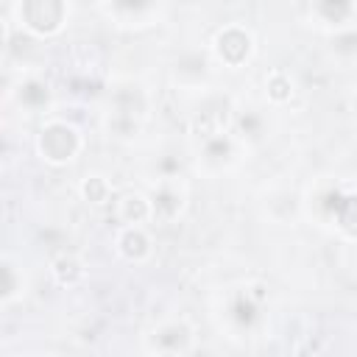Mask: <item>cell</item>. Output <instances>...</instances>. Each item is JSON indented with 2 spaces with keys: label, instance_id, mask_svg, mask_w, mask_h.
<instances>
[{
  "label": "cell",
  "instance_id": "cell-1",
  "mask_svg": "<svg viewBox=\"0 0 357 357\" xmlns=\"http://www.w3.org/2000/svg\"><path fill=\"white\" fill-rule=\"evenodd\" d=\"M304 215L318 229L357 243V181L318 178L304 192Z\"/></svg>",
  "mask_w": 357,
  "mask_h": 357
},
{
  "label": "cell",
  "instance_id": "cell-2",
  "mask_svg": "<svg viewBox=\"0 0 357 357\" xmlns=\"http://www.w3.org/2000/svg\"><path fill=\"white\" fill-rule=\"evenodd\" d=\"M218 315L231 337H257L268 326V287L262 282L231 284L220 298Z\"/></svg>",
  "mask_w": 357,
  "mask_h": 357
},
{
  "label": "cell",
  "instance_id": "cell-3",
  "mask_svg": "<svg viewBox=\"0 0 357 357\" xmlns=\"http://www.w3.org/2000/svg\"><path fill=\"white\" fill-rule=\"evenodd\" d=\"M151 117V95L139 81H117L106 98V131L117 142H134Z\"/></svg>",
  "mask_w": 357,
  "mask_h": 357
},
{
  "label": "cell",
  "instance_id": "cell-4",
  "mask_svg": "<svg viewBox=\"0 0 357 357\" xmlns=\"http://www.w3.org/2000/svg\"><path fill=\"white\" fill-rule=\"evenodd\" d=\"M84 134L75 123L64 120V117H45L39 131H36V153L45 165L53 167H64L73 165L81 151H84Z\"/></svg>",
  "mask_w": 357,
  "mask_h": 357
},
{
  "label": "cell",
  "instance_id": "cell-5",
  "mask_svg": "<svg viewBox=\"0 0 357 357\" xmlns=\"http://www.w3.org/2000/svg\"><path fill=\"white\" fill-rule=\"evenodd\" d=\"M70 3L61 0H22L8 6V14L14 17L17 28L31 33L33 39H53L59 36L70 22Z\"/></svg>",
  "mask_w": 357,
  "mask_h": 357
},
{
  "label": "cell",
  "instance_id": "cell-6",
  "mask_svg": "<svg viewBox=\"0 0 357 357\" xmlns=\"http://www.w3.org/2000/svg\"><path fill=\"white\" fill-rule=\"evenodd\" d=\"M251 145H245L234 131H223L218 137H209L204 142H198L195 148V170L218 178L223 173H231L234 167H240L248 159Z\"/></svg>",
  "mask_w": 357,
  "mask_h": 357
},
{
  "label": "cell",
  "instance_id": "cell-7",
  "mask_svg": "<svg viewBox=\"0 0 357 357\" xmlns=\"http://www.w3.org/2000/svg\"><path fill=\"white\" fill-rule=\"evenodd\" d=\"M209 56L223 70H243L257 56V36L243 22H226L212 33Z\"/></svg>",
  "mask_w": 357,
  "mask_h": 357
},
{
  "label": "cell",
  "instance_id": "cell-8",
  "mask_svg": "<svg viewBox=\"0 0 357 357\" xmlns=\"http://www.w3.org/2000/svg\"><path fill=\"white\" fill-rule=\"evenodd\" d=\"M148 198H151V209H153V223L170 226L187 212L190 187L181 176H159L151 184Z\"/></svg>",
  "mask_w": 357,
  "mask_h": 357
},
{
  "label": "cell",
  "instance_id": "cell-9",
  "mask_svg": "<svg viewBox=\"0 0 357 357\" xmlns=\"http://www.w3.org/2000/svg\"><path fill=\"white\" fill-rule=\"evenodd\" d=\"M6 100L11 106H17L20 112H25V114H45V117H50L53 89H50V84L42 75L25 73V75H20V81L14 86L6 89Z\"/></svg>",
  "mask_w": 357,
  "mask_h": 357
},
{
  "label": "cell",
  "instance_id": "cell-10",
  "mask_svg": "<svg viewBox=\"0 0 357 357\" xmlns=\"http://www.w3.org/2000/svg\"><path fill=\"white\" fill-rule=\"evenodd\" d=\"M231 117H234V103L218 95H206L204 103L192 112L190 117V131L195 134L198 142L218 137L223 131H231Z\"/></svg>",
  "mask_w": 357,
  "mask_h": 357
},
{
  "label": "cell",
  "instance_id": "cell-11",
  "mask_svg": "<svg viewBox=\"0 0 357 357\" xmlns=\"http://www.w3.org/2000/svg\"><path fill=\"white\" fill-rule=\"evenodd\" d=\"M100 14H106L120 28H148L162 20L165 6L162 3H100Z\"/></svg>",
  "mask_w": 357,
  "mask_h": 357
},
{
  "label": "cell",
  "instance_id": "cell-12",
  "mask_svg": "<svg viewBox=\"0 0 357 357\" xmlns=\"http://www.w3.org/2000/svg\"><path fill=\"white\" fill-rule=\"evenodd\" d=\"M310 20L315 28L326 31V33H337L346 31L351 25H357V3H343V0H324V3H312L310 6Z\"/></svg>",
  "mask_w": 357,
  "mask_h": 357
},
{
  "label": "cell",
  "instance_id": "cell-13",
  "mask_svg": "<svg viewBox=\"0 0 357 357\" xmlns=\"http://www.w3.org/2000/svg\"><path fill=\"white\" fill-rule=\"evenodd\" d=\"M192 343H195V332L184 318L162 321L151 335L153 351H170V354H181L184 357L192 349Z\"/></svg>",
  "mask_w": 357,
  "mask_h": 357
},
{
  "label": "cell",
  "instance_id": "cell-14",
  "mask_svg": "<svg viewBox=\"0 0 357 357\" xmlns=\"http://www.w3.org/2000/svg\"><path fill=\"white\" fill-rule=\"evenodd\" d=\"M114 251L131 265H145L153 257V240L145 226H120L114 234Z\"/></svg>",
  "mask_w": 357,
  "mask_h": 357
},
{
  "label": "cell",
  "instance_id": "cell-15",
  "mask_svg": "<svg viewBox=\"0 0 357 357\" xmlns=\"http://www.w3.org/2000/svg\"><path fill=\"white\" fill-rule=\"evenodd\" d=\"M114 218L120 220V226H145L153 223V209H151V198L142 190H126L114 198Z\"/></svg>",
  "mask_w": 357,
  "mask_h": 357
},
{
  "label": "cell",
  "instance_id": "cell-16",
  "mask_svg": "<svg viewBox=\"0 0 357 357\" xmlns=\"http://www.w3.org/2000/svg\"><path fill=\"white\" fill-rule=\"evenodd\" d=\"M212 56H198V53H187V56H181L176 64H173V70H170V75H173V81L178 84V86H187V89H206V84H209V73H212Z\"/></svg>",
  "mask_w": 357,
  "mask_h": 357
},
{
  "label": "cell",
  "instance_id": "cell-17",
  "mask_svg": "<svg viewBox=\"0 0 357 357\" xmlns=\"http://www.w3.org/2000/svg\"><path fill=\"white\" fill-rule=\"evenodd\" d=\"M231 131L245 142L254 145L265 137L268 131V117L262 109L257 106H234V117H231Z\"/></svg>",
  "mask_w": 357,
  "mask_h": 357
},
{
  "label": "cell",
  "instance_id": "cell-18",
  "mask_svg": "<svg viewBox=\"0 0 357 357\" xmlns=\"http://www.w3.org/2000/svg\"><path fill=\"white\" fill-rule=\"evenodd\" d=\"M262 86H265V98H268L271 106H284V103H290L293 95H296V81H293V75H290L287 70H282V67H273V70L265 75Z\"/></svg>",
  "mask_w": 357,
  "mask_h": 357
},
{
  "label": "cell",
  "instance_id": "cell-19",
  "mask_svg": "<svg viewBox=\"0 0 357 357\" xmlns=\"http://www.w3.org/2000/svg\"><path fill=\"white\" fill-rule=\"evenodd\" d=\"M50 276L61 287H75L86 276V265L75 254H67L64 251V254H59V257L50 259Z\"/></svg>",
  "mask_w": 357,
  "mask_h": 357
},
{
  "label": "cell",
  "instance_id": "cell-20",
  "mask_svg": "<svg viewBox=\"0 0 357 357\" xmlns=\"http://www.w3.org/2000/svg\"><path fill=\"white\" fill-rule=\"evenodd\" d=\"M28 293V276L20 265H14L8 257L3 259V290H0V301L3 307H11L14 301H20Z\"/></svg>",
  "mask_w": 357,
  "mask_h": 357
},
{
  "label": "cell",
  "instance_id": "cell-21",
  "mask_svg": "<svg viewBox=\"0 0 357 357\" xmlns=\"http://www.w3.org/2000/svg\"><path fill=\"white\" fill-rule=\"evenodd\" d=\"M78 192L92 206H103V204H109L114 198V187H112L109 176H103V173H86L81 178V184H78Z\"/></svg>",
  "mask_w": 357,
  "mask_h": 357
},
{
  "label": "cell",
  "instance_id": "cell-22",
  "mask_svg": "<svg viewBox=\"0 0 357 357\" xmlns=\"http://www.w3.org/2000/svg\"><path fill=\"white\" fill-rule=\"evenodd\" d=\"M151 357H181V354H170V351H151Z\"/></svg>",
  "mask_w": 357,
  "mask_h": 357
}]
</instances>
